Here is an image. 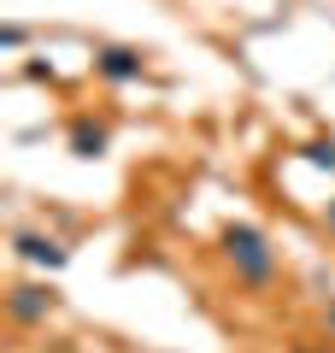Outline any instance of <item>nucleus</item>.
Segmentation results:
<instances>
[{"mask_svg":"<svg viewBox=\"0 0 335 353\" xmlns=\"http://www.w3.org/2000/svg\"><path fill=\"white\" fill-rule=\"evenodd\" d=\"M300 153H306V165H318V171H329V176H335V136H318V141H306Z\"/></svg>","mask_w":335,"mask_h":353,"instance_id":"obj_6","label":"nucleus"},{"mask_svg":"<svg viewBox=\"0 0 335 353\" xmlns=\"http://www.w3.org/2000/svg\"><path fill=\"white\" fill-rule=\"evenodd\" d=\"M323 330L335 336V294H329V306H323Z\"/></svg>","mask_w":335,"mask_h":353,"instance_id":"obj_8","label":"nucleus"},{"mask_svg":"<svg viewBox=\"0 0 335 353\" xmlns=\"http://www.w3.org/2000/svg\"><path fill=\"white\" fill-rule=\"evenodd\" d=\"M218 253H223V265H230V277L241 289H253V294L276 289V248H271V236L259 224H230L223 241H218Z\"/></svg>","mask_w":335,"mask_h":353,"instance_id":"obj_1","label":"nucleus"},{"mask_svg":"<svg viewBox=\"0 0 335 353\" xmlns=\"http://www.w3.org/2000/svg\"><path fill=\"white\" fill-rule=\"evenodd\" d=\"M65 148H71L77 159H100V153L112 148V130L100 124L94 112H77V118H71V130H65Z\"/></svg>","mask_w":335,"mask_h":353,"instance_id":"obj_5","label":"nucleus"},{"mask_svg":"<svg viewBox=\"0 0 335 353\" xmlns=\"http://www.w3.org/2000/svg\"><path fill=\"white\" fill-rule=\"evenodd\" d=\"M24 24H6V30H0V48H6V53H18V48H24Z\"/></svg>","mask_w":335,"mask_h":353,"instance_id":"obj_7","label":"nucleus"},{"mask_svg":"<svg viewBox=\"0 0 335 353\" xmlns=\"http://www.w3.org/2000/svg\"><path fill=\"white\" fill-rule=\"evenodd\" d=\"M323 224H329V236H335V201H329V206H323Z\"/></svg>","mask_w":335,"mask_h":353,"instance_id":"obj_9","label":"nucleus"},{"mask_svg":"<svg viewBox=\"0 0 335 353\" xmlns=\"http://www.w3.org/2000/svg\"><path fill=\"white\" fill-rule=\"evenodd\" d=\"M12 248H18V259H24V265H41V271H59V265L71 259V248L53 241V236H41V230H18Z\"/></svg>","mask_w":335,"mask_h":353,"instance_id":"obj_4","label":"nucleus"},{"mask_svg":"<svg viewBox=\"0 0 335 353\" xmlns=\"http://www.w3.org/2000/svg\"><path fill=\"white\" fill-rule=\"evenodd\" d=\"M94 77L100 83H141L148 77V53L141 48H124V41H106V48H94Z\"/></svg>","mask_w":335,"mask_h":353,"instance_id":"obj_2","label":"nucleus"},{"mask_svg":"<svg viewBox=\"0 0 335 353\" xmlns=\"http://www.w3.org/2000/svg\"><path fill=\"white\" fill-rule=\"evenodd\" d=\"M6 318H12L18 330L48 324V318H53V289H48V283H12V294H6Z\"/></svg>","mask_w":335,"mask_h":353,"instance_id":"obj_3","label":"nucleus"}]
</instances>
